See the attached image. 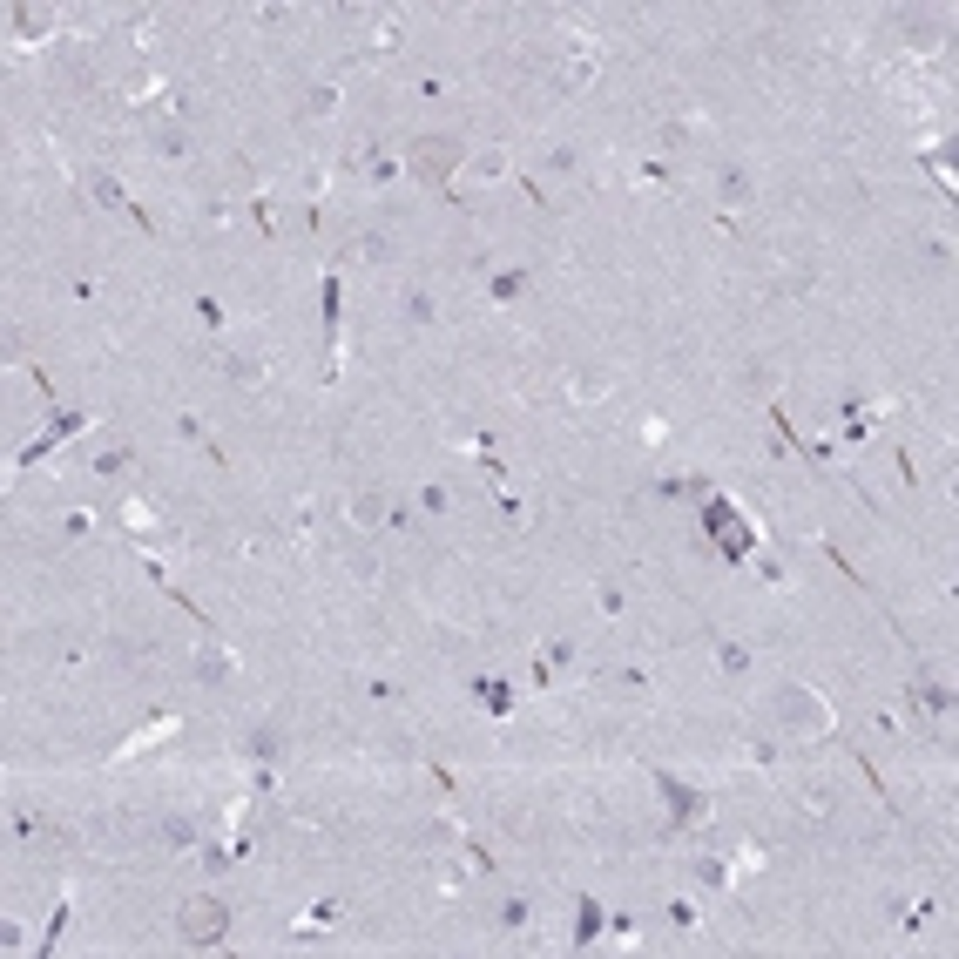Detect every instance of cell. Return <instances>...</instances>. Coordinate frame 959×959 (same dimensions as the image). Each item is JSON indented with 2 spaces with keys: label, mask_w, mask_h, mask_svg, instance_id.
<instances>
[{
  "label": "cell",
  "mask_w": 959,
  "mask_h": 959,
  "mask_svg": "<svg viewBox=\"0 0 959 959\" xmlns=\"http://www.w3.org/2000/svg\"><path fill=\"white\" fill-rule=\"evenodd\" d=\"M777 723H784V730L791 736H824L831 730V710H824V696L818 689H777Z\"/></svg>",
  "instance_id": "1"
},
{
  "label": "cell",
  "mask_w": 959,
  "mask_h": 959,
  "mask_svg": "<svg viewBox=\"0 0 959 959\" xmlns=\"http://www.w3.org/2000/svg\"><path fill=\"white\" fill-rule=\"evenodd\" d=\"M176 926H183L189 946H216L223 926H230V905H223V898H189L183 913H176Z\"/></svg>",
  "instance_id": "2"
},
{
  "label": "cell",
  "mask_w": 959,
  "mask_h": 959,
  "mask_svg": "<svg viewBox=\"0 0 959 959\" xmlns=\"http://www.w3.org/2000/svg\"><path fill=\"white\" fill-rule=\"evenodd\" d=\"M453 163H459L453 136H419V142H412V176H419V183H446Z\"/></svg>",
  "instance_id": "3"
},
{
  "label": "cell",
  "mask_w": 959,
  "mask_h": 959,
  "mask_svg": "<svg viewBox=\"0 0 959 959\" xmlns=\"http://www.w3.org/2000/svg\"><path fill=\"white\" fill-rule=\"evenodd\" d=\"M149 136H156V149H163V156H169V163H183V156H189V149H197V142H189V129H183V122H156V129H149Z\"/></svg>",
  "instance_id": "4"
},
{
  "label": "cell",
  "mask_w": 959,
  "mask_h": 959,
  "mask_svg": "<svg viewBox=\"0 0 959 959\" xmlns=\"http://www.w3.org/2000/svg\"><path fill=\"white\" fill-rule=\"evenodd\" d=\"M662 791H669V804H676V831H683L689 818H702V797L689 791V784H676V777H662Z\"/></svg>",
  "instance_id": "5"
},
{
  "label": "cell",
  "mask_w": 959,
  "mask_h": 959,
  "mask_svg": "<svg viewBox=\"0 0 959 959\" xmlns=\"http://www.w3.org/2000/svg\"><path fill=\"white\" fill-rule=\"evenodd\" d=\"M75 426H81V412H62V419H55V426H47V433H41V440H34L21 459H28V467H34V459H47V446H55V440H68Z\"/></svg>",
  "instance_id": "6"
},
{
  "label": "cell",
  "mask_w": 959,
  "mask_h": 959,
  "mask_svg": "<svg viewBox=\"0 0 959 959\" xmlns=\"http://www.w3.org/2000/svg\"><path fill=\"white\" fill-rule=\"evenodd\" d=\"M710 527L723 534V548H730V554H744V548H750V541H744V520H736L730 507H710Z\"/></svg>",
  "instance_id": "7"
},
{
  "label": "cell",
  "mask_w": 959,
  "mask_h": 959,
  "mask_svg": "<svg viewBox=\"0 0 959 959\" xmlns=\"http://www.w3.org/2000/svg\"><path fill=\"white\" fill-rule=\"evenodd\" d=\"M716 189H723V203H730V210H744V203H750V176H744V169H723V176H716Z\"/></svg>",
  "instance_id": "8"
},
{
  "label": "cell",
  "mask_w": 959,
  "mask_h": 959,
  "mask_svg": "<svg viewBox=\"0 0 959 959\" xmlns=\"http://www.w3.org/2000/svg\"><path fill=\"white\" fill-rule=\"evenodd\" d=\"M433 311H440V305H433V290H426V284H412V290H406V324H426Z\"/></svg>",
  "instance_id": "9"
},
{
  "label": "cell",
  "mask_w": 959,
  "mask_h": 959,
  "mask_svg": "<svg viewBox=\"0 0 959 959\" xmlns=\"http://www.w3.org/2000/svg\"><path fill=\"white\" fill-rule=\"evenodd\" d=\"M197 676H203V683H230V655L223 649H203L197 655Z\"/></svg>",
  "instance_id": "10"
},
{
  "label": "cell",
  "mask_w": 959,
  "mask_h": 959,
  "mask_svg": "<svg viewBox=\"0 0 959 959\" xmlns=\"http://www.w3.org/2000/svg\"><path fill=\"white\" fill-rule=\"evenodd\" d=\"M264 372H271V366H264V358H250V351H237V358H230V379H237V385H257Z\"/></svg>",
  "instance_id": "11"
},
{
  "label": "cell",
  "mask_w": 959,
  "mask_h": 959,
  "mask_svg": "<svg viewBox=\"0 0 959 959\" xmlns=\"http://www.w3.org/2000/svg\"><path fill=\"white\" fill-rule=\"evenodd\" d=\"M527 284H534V271H501L493 277V298H520Z\"/></svg>",
  "instance_id": "12"
},
{
  "label": "cell",
  "mask_w": 959,
  "mask_h": 959,
  "mask_svg": "<svg viewBox=\"0 0 959 959\" xmlns=\"http://www.w3.org/2000/svg\"><path fill=\"white\" fill-rule=\"evenodd\" d=\"M129 459H136L129 446H108V453H95V473H129Z\"/></svg>",
  "instance_id": "13"
},
{
  "label": "cell",
  "mask_w": 959,
  "mask_h": 959,
  "mask_svg": "<svg viewBox=\"0 0 959 959\" xmlns=\"http://www.w3.org/2000/svg\"><path fill=\"white\" fill-rule=\"evenodd\" d=\"M501 926H507V932L527 926V898H501Z\"/></svg>",
  "instance_id": "14"
},
{
  "label": "cell",
  "mask_w": 959,
  "mask_h": 959,
  "mask_svg": "<svg viewBox=\"0 0 959 959\" xmlns=\"http://www.w3.org/2000/svg\"><path fill=\"white\" fill-rule=\"evenodd\" d=\"M601 932V905H581V926H575V946H588Z\"/></svg>",
  "instance_id": "15"
},
{
  "label": "cell",
  "mask_w": 959,
  "mask_h": 959,
  "mask_svg": "<svg viewBox=\"0 0 959 959\" xmlns=\"http://www.w3.org/2000/svg\"><path fill=\"white\" fill-rule=\"evenodd\" d=\"M723 669H730V676H744V669H750V649H736V642H723Z\"/></svg>",
  "instance_id": "16"
},
{
  "label": "cell",
  "mask_w": 959,
  "mask_h": 959,
  "mask_svg": "<svg viewBox=\"0 0 959 959\" xmlns=\"http://www.w3.org/2000/svg\"><path fill=\"white\" fill-rule=\"evenodd\" d=\"M568 392H575V399H601V392H609V385H601V379H594V372H581V379H575V385H568Z\"/></svg>",
  "instance_id": "17"
},
{
  "label": "cell",
  "mask_w": 959,
  "mask_h": 959,
  "mask_svg": "<svg viewBox=\"0 0 959 959\" xmlns=\"http://www.w3.org/2000/svg\"><path fill=\"white\" fill-rule=\"evenodd\" d=\"M250 757H277V730H257V736H250Z\"/></svg>",
  "instance_id": "18"
},
{
  "label": "cell",
  "mask_w": 959,
  "mask_h": 959,
  "mask_svg": "<svg viewBox=\"0 0 959 959\" xmlns=\"http://www.w3.org/2000/svg\"><path fill=\"white\" fill-rule=\"evenodd\" d=\"M419 507H426V514H446L453 501H446V487H426V493H419Z\"/></svg>",
  "instance_id": "19"
}]
</instances>
